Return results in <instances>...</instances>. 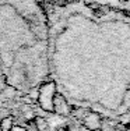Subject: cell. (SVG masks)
I'll return each mask as SVG.
<instances>
[{
  "label": "cell",
  "mask_w": 130,
  "mask_h": 131,
  "mask_svg": "<svg viewBox=\"0 0 130 131\" xmlns=\"http://www.w3.org/2000/svg\"><path fill=\"white\" fill-rule=\"evenodd\" d=\"M0 131H2V128H0Z\"/></svg>",
  "instance_id": "obj_8"
},
{
  "label": "cell",
  "mask_w": 130,
  "mask_h": 131,
  "mask_svg": "<svg viewBox=\"0 0 130 131\" xmlns=\"http://www.w3.org/2000/svg\"><path fill=\"white\" fill-rule=\"evenodd\" d=\"M101 123H102V117L97 112H88L87 116L83 118V126L89 131H99Z\"/></svg>",
  "instance_id": "obj_3"
},
{
  "label": "cell",
  "mask_w": 130,
  "mask_h": 131,
  "mask_svg": "<svg viewBox=\"0 0 130 131\" xmlns=\"http://www.w3.org/2000/svg\"><path fill=\"white\" fill-rule=\"evenodd\" d=\"M10 131H27V130L24 128V127H21V126H14Z\"/></svg>",
  "instance_id": "obj_6"
},
{
  "label": "cell",
  "mask_w": 130,
  "mask_h": 131,
  "mask_svg": "<svg viewBox=\"0 0 130 131\" xmlns=\"http://www.w3.org/2000/svg\"><path fill=\"white\" fill-rule=\"evenodd\" d=\"M55 95H56V84L53 81L41 85V88H38V98H36L41 109L46 112H52V102H53Z\"/></svg>",
  "instance_id": "obj_1"
},
{
  "label": "cell",
  "mask_w": 130,
  "mask_h": 131,
  "mask_svg": "<svg viewBox=\"0 0 130 131\" xmlns=\"http://www.w3.org/2000/svg\"><path fill=\"white\" fill-rule=\"evenodd\" d=\"M56 131H69V128L67 127H57Z\"/></svg>",
  "instance_id": "obj_7"
},
{
  "label": "cell",
  "mask_w": 130,
  "mask_h": 131,
  "mask_svg": "<svg viewBox=\"0 0 130 131\" xmlns=\"http://www.w3.org/2000/svg\"><path fill=\"white\" fill-rule=\"evenodd\" d=\"M13 127H14L13 116H6L0 120V128H2V131H10Z\"/></svg>",
  "instance_id": "obj_5"
},
{
  "label": "cell",
  "mask_w": 130,
  "mask_h": 131,
  "mask_svg": "<svg viewBox=\"0 0 130 131\" xmlns=\"http://www.w3.org/2000/svg\"><path fill=\"white\" fill-rule=\"evenodd\" d=\"M32 123H34V126H35L36 131H48V128H49V121L43 117L35 116L32 120Z\"/></svg>",
  "instance_id": "obj_4"
},
{
  "label": "cell",
  "mask_w": 130,
  "mask_h": 131,
  "mask_svg": "<svg viewBox=\"0 0 130 131\" xmlns=\"http://www.w3.org/2000/svg\"><path fill=\"white\" fill-rule=\"evenodd\" d=\"M72 106L69 105V102L64 99L63 95L56 92V95L53 96V102H52V112H55L59 116H70L72 114Z\"/></svg>",
  "instance_id": "obj_2"
}]
</instances>
